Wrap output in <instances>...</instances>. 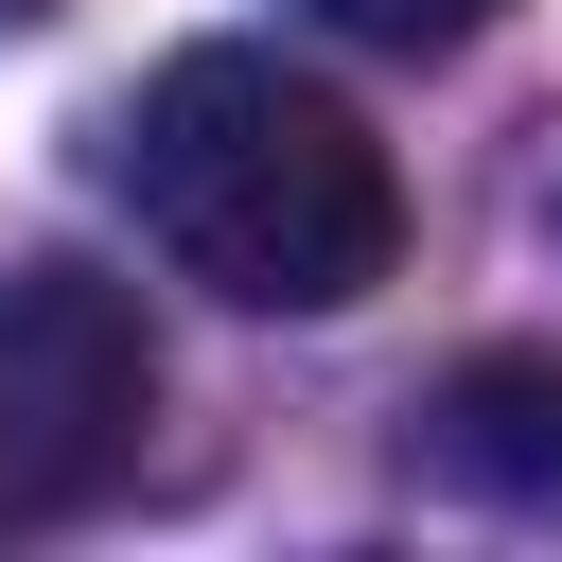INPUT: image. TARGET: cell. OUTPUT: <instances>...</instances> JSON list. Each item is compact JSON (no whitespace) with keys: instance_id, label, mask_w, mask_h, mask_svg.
<instances>
[{"instance_id":"5","label":"cell","mask_w":562,"mask_h":562,"mask_svg":"<svg viewBox=\"0 0 562 562\" xmlns=\"http://www.w3.org/2000/svg\"><path fill=\"white\" fill-rule=\"evenodd\" d=\"M18 18H53V0H0V35H18Z\"/></svg>"},{"instance_id":"3","label":"cell","mask_w":562,"mask_h":562,"mask_svg":"<svg viewBox=\"0 0 562 562\" xmlns=\"http://www.w3.org/2000/svg\"><path fill=\"white\" fill-rule=\"evenodd\" d=\"M404 457L474 509H562V351H457L404 404Z\"/></svg>"},{"instance_id":"1","label":"cell","mask_w":562,"mask_h":562,"mask_svg":"<svg viewBox=\"0 0 562 562\" xmlns=\"http://www.w3.org/2000/svg\"><path fill=\"white\" fill-rule=\"evenodd\" d=\"M123 211L176 246V281L246 299V316H351L404 263V176L351 123V88L211 35L123 105Z\"/></svg>"},{"instance_id":"4","label":"cell","mask_w":562,"mask_h":562,"mask_svg":"<svg viewBox=\"0 0 562 562\" xmlns=\"http://www.w3.org/2000/svg\"><path fill=\"white\" fill-rule=\"evenodd\" d=\"M316 18H334V35H369V53H457L492 0H316Z\"/></svg>"},{"instance_id":"2","label":"cell","mask_w":562,"mask_h":562,"mask_svg":"<svg viewBox=\"0 0 562 562\" xmlns=\"http://www.w3.org/2000/svg\"><path fill=\"white\" fill-rule=\"evenodd\" d=\"M158 334L105 263H0V527H70L140 474Z\"/></svg>"}]
</instances>
